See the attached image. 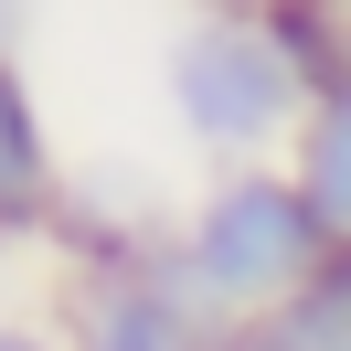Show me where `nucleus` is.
<instances>
[{
  "label": "nucleus",
  "mask_w": 351,
  "mask_h": 351,
  "mask_svg": "<svg viewBox=\"0 0 351 351\" xmlns=\"http://www.w3.org/2000/svg\"><path fill=\"white\" fill-rule=\"evenodd\" d=\"M171 117L202 149H277V138H298L308 86L287 75V53L266 43L256 11H202L171 43Z\"/></svg>",
  "instance_id": "obj_2"
},
{
  "label": "nucleus",
  "mask_w": 351,
  "mask_h": 351,
  "mask_svg": "<svg viewBox=\"0 0 351 351\" xmlns=\"http://www.w3.org/2000/svg\"><path fill=\"white\" fill-rule=\"evenodd\" d=\"M223 308L181 266V234H160L138 266H86L75 277V351H223Z\"/></svg>",
  "instance_id": "obj_3"
},
{
  "label": "nucleus",
  "mask_w": 351,
  "mask_h": 351,
  "mask_svg": "<svg viewBox=\"0 0 351 351\" xmlns=\"http://www.w3.org/2000/svg\"><path fill=\"white\" fill-rule=\"evenodd\" d=\"M287 171H298V192L319 202V223L351 245V96H319V107L298 117V138H287Z\"/></svg>",
  "instance_id": "obj_7"
},
{
  "label": "nucleus",
  "mask_w": 351,
  "mask_h": 351,
  "mask_svg": "<svg viewBox=\"0 0 351 351\" xmlns=\"http://www.w3.org/2000/svg\"><path fill=\"white\" fill-rule=\"evenodd\" d=\"M330 223H319V202L298 192V171H223L213 192L181 213V266L202 277V298L223 308V319H256V308H277V298H298L308 277L330 266Z\"/></svg>",
  "instance_id": "obj_1"
},
{
  "label": "nucleus",
  "mask_w": 351,
  "mask_h": 351,
  "mask_svg": "<svg viewBox=\"0 0 351 351\" xmlns=\"http://www.w3.org/2000/svg\"><path fill=\"white\" fill-rule=\"evenodd\" d=\"M256 22L287 53V75L308 86V107L319 96H351V11L341 0H256Z\"/></svg>",
  "instance_id": "obj_6"
},
{
  "label": "nucleus",
  "mask_w": 351,
  "mask_h": 351,
  "mask_svg": "<svg viewBox=\"0 0 351 351\" xmlns=\"http://www.w3.org/2000/svg\"><path fill=\"white\" fill-rule=\"evenodd\" d=\"M202 11H256V0H202Z\"/></svg>",
  "instance_id": "obj_10"
},
{
  "label": "nucleus",
  "mask_w": 351,
  "mask_h": 351,
  "mask_svg": "<svg viewBox=\"0 0 351 351\" xmlns=\"http://www.w3.org/2000/svg\"><path fill=\"white\" fill-rule=\"evenodd\" d=\"M341 11H351V0H341Z\"/></svg>",
  "instance_id": "obj_11"
},
{
  "label": "nucleus",
  "mask_w": 351,
  "mask_h": 351,
  "mask_svg": "<svg viewBox=\"0 0 351 351\" xmlns=\"http://www.w3.org/2000/svg\"><path fill=\"white\" fill-rule=\"evenodd\" d=\"M22 32H32V0H0V64H22Z\"/></svg>",
  "instance_id": "obj_8"
},
{
  "label": "nucleus",
  "mask_w": 351,
  "mask_h": 351,
  "mask_svg": "<svg viewBox=\"0 0 351 351\" xmlns=\"http://www.w3.org/2000/svg\"><path fill=\"white\" fill-rule=\"evenodd\" d=\"M64 223V160L43 138V107H32L22 64H0V245H32Z\"/></svg>",
  "instance_id": "obj_4"
},
{
  "label": "nucleus",
  "mask_w": 351,
  "mask_h": 351,
  "mask_svg": "<svg viewBox=\"0 0 351 351\" xmlns=\"http://www.w3.org/2000/svg\"><path fill=\"white\" fill-rule=\"evenodd\" d=\"M0 351H75V341H53V330H22V319H0Z\"/></svg>",
  "instance_id": "obj_9"
},
{
  "label": "nucleus",
  "mask_w": 351,
  "mask_h": 351,
  "mask_svg": "<svg viewBox=\"0 0 351 351\" xmlns=\"http://www.w3.org/2000/svg\"><path fill=\"white\" fill-rule=\"evenodd\" d=\"M223 351H351V245H330V266L298 287V298L234 319Z\"/></svg>",
  "instance_id": "obj_5"
}]
</instances>
